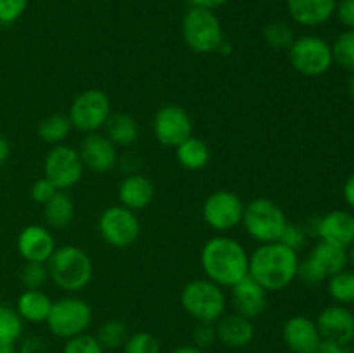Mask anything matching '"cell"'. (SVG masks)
<instances>
[{
  "label": "cell",
  "mask_w": 354,
  "mask_h": 353,
  "mask_svg": "<svg viewBox=\"0 0 354 353\" xmlns=\"http://www.w3.org/2000/svg\"><path fill=\"white\" fill-rule=\"evenodd\" d=\"M228 0H189L190 7H201V9H209V10H214L218 9V7L225 6Z\"/></svg>",
  "instance_id": "obj_42"
},
{
  "label": "cell",
  "mask_w": 354,
  "mask_h": 353,
  "mask_svg": "<svg viewBox=\"0 0 354 353\" xmlns=\"http://www.w3.org/2000/svg\"><path fill=\"white\" fill-rule=\"evenodd\" d=\"M106 137L116 147H130L138 138V125L133 116L127 113H111L109 120L104 125Z\"/></svg>",
  "instance_id": "obj_25"
},
{
  "label": "cell",
  "mask_w": 354,
  "mask_h": 353,
  "mask_svg": "<svg viewBox=\"0 0 354 353\" xmlns=\"http://www.w3.org/2000/svg\"><path fill=\"white\" fill-rule=\"evenodd\" d=\"M335 14H337L339 21L348 30L354 31V0H341V2H337Z\"/></svg>",
  "instance_id": "obj_41"
},
{
  "label": "cell",
  "mask_w": 354,
  "mask_h": 353,
  "mask_svg": "<svg viewBox=\"0 0 354 353\" xmlns=\"http://www.w3.org/2000/svg\"><path fill=\"white\" fill-rule=\"evenodd\" d=\"M142 225L137 211L121 204L106 208L99 217V234L109 246L118 249L130 248L140 237Z\"/></svg>",
  "instance_id": "obj_10"
},
{
  "label": "cell",
  "mask_w": 354,
  "mask_h": 353,
  "mask_svg": "<svg viewBox=\"0 0 354 353\" xmlns=\"http://www.w3.org/2000/svg\"><path fill=\"white\" fill-rule=\"evenodd\" d=\"M308 260L313 263L315 269L324 275L325 280L344 270L349 263L348 249L325 241L317 242V246L311 249Z\"/></svg>",
  "instance_id": "obj_23"
},
{
  "label": "cell",
  "mask_w": 354,
  "mask_h": 353,
  "mask_svg": "<svg viewBox=\"0 0 354 353\" xmlns=\"http://www.w3.org/2000/svg\"><path fill=\"white\" fill-rule=\"evenodd\" d=\"M289 61L304 76H322L334 64L332 47L327 40L315 35L296 38L289 47Z\"/></svg>",
  "instance_id": "obj_9"
},
{
  "label": "cell",
  "mask_w": 354,
  "mask_h": 353,
  "mask_svg": "<svg viewBox=\"0 0 354 353\" xmlns=\"http://www.w3.org/2000/svg\"><path fill=\"white\" fill-rule=\"evenodd\" d=\"M71 121L64 114H48L38 125V137L52 145H59L69 137Z\"/></svg>",
  "instance_id": "obj_28"
},
{
  "label": "cell",
  "mask_w": 354,
  "mask_h": 353,
  "mask_svg": "<svg viewBox=\"0 0 354 353\" xmlns=\"http://www.w3.org/2000/svg\"><path fill=\"white\" fill-rule=\"evenodd\" d=\"M92 318V307L85 300L76 296H64L52 303L50 314L45 324L55 338L71 339L88 331Z\"/></svg>",
  "instance_id": "obj_7"
},
{
  "label": "cell",
  "mask_w": 354,
  "mask_h": 353,
  "mask_svg": "<svg viewBox=\"0 0 354 353\" xmlns=\"http://www.w3.org/2000/svg\"><path fill=\"white\" fill-rule=\"evenodd\" d=\"M317 237L349 249L354 242V215L346 210H334L318 217Z\"/></svg>",
  "instance_id": "obj_18"
},
{
  "label": "cell",
  "mask_w": 354,
  "mask_h": 353,
  "mask_svg": "<svg viewBox=\"0 0 354 353\" xmlns=\"http://www.w3.org/2000/svg\"><path fill=\"white\" fill-rule=\"evenodd\" d=\"M83 163L80 152L66 144L54 145L47 152L44 161L45 179L52 182L57 190H68L82 180Z\"/></svg>",
  "instance_id": "obj_11"
},
{
  "label": "cell",
  "mask_w": 354,
  "mask_h": 353,
  "mask_svg": "<svg viewBox=\"0 0 354 353\" xmlns=\"http://www.w3.org/2000/svg\"><path fill=\"white\" fill-rule=\"evenodd\" d=\"M282 338L292 353H317L322 334L313 318L306 315H294L283 324Z\"/></svg>",
  "instance_id": "obj_16"
},
{
  "label": "cell",
  "mask_w": 354,
  "mask_h": 353,
  "mask_svg": "<svg viewBox=\"0 0 354 353\" xmlns=\"http://www.w3.org/2000/svg\"><path fill=\"white\" fill-rule=\"evenodd\" d=\"M180 303L187 315L197 322L216 324L227 310L223 287L209 279H194L183 286Z\"/></svg>",
  "instance_id": "obj_4"
},
{
  "label": "cell",
  "mask_w": 354,
  "mask_h": 353,
  "mask_svg": "<svg viewBox=\"0 0 354 353\" xmlns=\"http://www.w3.org/2000/svg\"><path fill=\"white\" fill-rule=\"evenodd\" d=\"M106 350L99 343L95 336L83 332V334L75 336L71 339H66V345L62 353H104Z\"/></svg>",
  "instance_id": "obj_36"
},
{
  "label": "cell",
  "mask_w": 354,
  "mask_h": 353,
  "mask_svg": "<svg viewBox=\"0 0 354 353\" xmlns=\"http://www.w3.org/2000/svg\"><path fill=\"white\" fill-rule=\"evenodd\" d=\"M216 52H221V54H223V55L230 54V52H232V45L228 44L227 40H223V42H221L220 47H218V51H216Z\"/></svg>",
  "instance_id": "obj_49"
},
{
  "label": "cell",
  "mask_w": 354,
  "mask_h": 353,
  "mask_svg": "<svg viewBox=\"0 0 354 353\" xmlns=\"http://www.w3.org/2000/svg\"><path fill=\"white\" fill-rule=\"evenodd\" d=\"M30 0H0V24L10 26L23 17Z\"/></svg>",
  "instance_id": "obj_37"
},
{
  "label": "cell",
  "mask_w": 354,
  "mask_h": 353,
  "mask_svg": "<svg viewBox=\"0 0 354 353\" xmlns=\"http://www.w3.org/2000/svg\"><path fill=\"white\" fill-rule=\"evenodd\" d=\"M176 159H178L180 165L185 170L190 172H199L207 166L211 159V151L209 145L206 144L201 138L190 135L189 138L182 142V144L176 145Z\"/></svg>",
  "instance_id": "obj_26"
},
{
  "label": "cell",
  "mask_w": 354,
  "mask_h": 353,
  "mask_svg": "<svg viewBox=\"0 0 354 353\" xmlns=\"http://www.w3.org/2000/svg\"><path fill=\"white\" fill-rule=\"evenodd\" d=\"M201 266L206 279L220 287H234L249 275V255L230 235H214L201 251Z\"/></svg>",
  "instance_id": "obj_2"
},
{
  "label": "cell",
  "mask_w": 354,
  "mask_h": 353,
  "mask_svg": "<svg viewBox=\"0 0 354 353\" xmlns=\"http://www.w3.org/2000/svg\"><path fill=\"white\" fill-rule=\"evenodd\" d=\"M244 201L232 190L220 189L206 197L203 204V218L213 230L227 232L242 224Z\"/></svg>",
  "instance_id": "obj_12"
},
{
  "label": "cell",
  "mask_w": 354,
  "mask_h": 353,
  "mask_svg": "<svg viewBox=\"0 0 354 353\" xmlns=\"http://www.w3.org/2000/svg\"><path fill=\"white\" fill-rule=\"evenodd\" d=\"M111 116V99L104 90L88 89L80 92L69 106L71 127L83 134H93L104 128Z\"/></svg>",
  "instance_id": "obj_8"
},
{
  "label": "cell",
  "mask_w": 354,
  "mask_h": 353,
  "mask_svg": "<svg viewBox=\"0 0 354 353\" xmlns=\"http://www.w3.org/2000/svg\"><path fill=\"white\" fill-rule=\"evenodd\" d=\"M182 35L187 47L197 54H213L225 40L223 28L214 10L190 7L182 19Z\"/></svg>",
  "instance_id": "obj_6"
},
{
  "label": "cell",
  "mask_w": 354,
  "mask_h": 353,
  "mask_svg": "<svg viewBox=\"0 0 354 353\" xmlns=\"http://www.w3.org/2000/svg\"><path fill=\"white\" fill-rule=\"evenodd\" d=\"M17 253L24 262L47 263L55 251V239L44 225H28L17 235Z\"/></svg>",
  "instance_id": "obj_17"
},
{
  "label": "cell",
  "mask_w": 354,
  "mask_h": 353,
  "mask_svg": "<svg viewBox=\"0 0 354 353\" xmlns=\"http://www.w3.org/2000/svg\"><path fill=\"white\" fill-rule=\"evenodd\" d=\"M346 346L337 345L334 341H328V339H322L320 346H318V352L317 353H342L344 352Z\"/></svg>",
  "instance_id": "obj_44"
},
{
  "label": "cell",
  "mask_w": 354,
  "mask_h": 353,
  "mask_svg": "<svg viewBox=\"0 0 354 353\" xmlns=\"http://www.w3.org/2000/svg\"><path fill=\"white\" fill-rule=\"evenodd\" d=\"M23 353H45V345L40 339H28L23 346Z\"/></svg>",
  "instance_id": "obj_45"
},
{
  "label": "cell",
  "mask_w": 354,
  "mask_h": 353,
  "mask_svg": "<svg viewBox=\"0 0 354 353\" xmlns=\"http://www.w3.org/2000/svg\"><path fill=\"white\" fill-rule=\"evenodd\" d=\"M232 303L235 314L252 320L265 311L268 303V291L248 275L232 287Z\"/></svg>",
  "instance_id": "obj_19"
},
{
  "label": "cell",
  "mask_w": 354,
  "mask_h": 353,
  "mask_svg": "<svg viewBox=\"0 0 354 353\" xmlns=\"http://www.w3.org/2000/svg\"><path fill=\"white\" fill-rule=\"evenodd\" d=\"M327 291L332 300L337 305H351L354 303V270H341L335 275L328 277Z\"/></svg>",
  "instance_id": "obj_29"
},
{
  "label": "cell",
  "mask_w": 354,
  "mask_h": 353,
  "mask_svg": "<svg viewBox=\"0 0 354 353\" xmlns=\"http://www.w3.org/2000/svg\"><path fill=\"white\" fill-rule=\"evenodd\" d=\"M330 47L334 62H337L346 71L354 73V31H342Z\"/></svg>",
  "instance_id": "obj_33"
},
{
  "label": "cell",
  "mask_w": 354,
  "mask_h": 353,
  "mask_svg": "<svg viewBox=\"0 0 354 353\" xmlns=\"http://www.w3.org/2000/svg\"><path fill=\"white\" fill-rule=\"evenodd\" d=\"M348 258H349V263H351L354 269V242L351 244V248L348 249Z\"/></svg>",
  "instance_id": "obj_51"
},
{
  "label": "cell",
  "mask_w": 354,
  "mask_h": 353,
  "mask_svg": "<svg viewBox=\"0 0 354 353\" xmlns=\"http://www.w3.org/2000/svg\"><path fill=\"white\" fill-rule=\"evenodd\" d=\"M9 154H10L9 141H7L3 135H0V165H2L7 158H9Z\"/></svg>",
  "instance_id": "obj_46"
},
{
  "label": "cell",
  "mask_w": 354,
  "mask_h": 353,
  "mask_svg": "<svg viewBox=\"0 0 354 353\" xmlns=\"http://www.w3.org/2000/svg\"><path fill=\"white\" fill-rule=\"evenodd\" d=\"M337 0H287V10L294 23L306 28H317L332 19Z\"/></svg>",
  "instance_id": "obj_20"
},
{
  "label": "cell",
  "mask_w": 354,
  "mask_h": 353,
  "mask_svg": "<svg viewBox=\"0 0 354 353\" xmlns=\"http://www.w3.org/2000/svg\"><path fill=\"white\" fill-rule=\"evenodd\" d=\"M216 339V325L207 324V322H199V324H197L196 331H194V343H196L197 348H211Z\"/></svg>",
  "instance_id": "obj_39"
},
{
  "label": "cell",
  "mask_w": 354,
  "mask_h": 353,
  "mask_svg": "<svg viewBox=\"0 0 354 353\" xmlns=\"http://www.w3.org/2000/svg\"><path fill=\"white\" fill-rule=\"evenodd\" d=\"M306 232H304L303 227L299 225H294V224H287V227L283 228L282 235H280L279 241L282 244H286L287 248L294 249V251L299 253V249H303L304 242H306Z\"/></svg>",
  "instance_id": "obj_38"
},
{
  "label": "cell",
  "mask_w": 354,
  "mask_h": 353,
  "mask_svg": "<svg viewBox=\"0 0 354 353\" xmlns=\"http://www.w3.org/2000/svg\"><path fill=\"white\" fill-rule=\"evenodd\" d=\"M24 320L14 308L0 305V343H14L21 338Z\"/></svg>",
  "instance_id": "obj_31"
},
{
  "label": "cell",
  "mask_w": 354,
  "mask_h": 353,
  "mask_svg": "<svg viewBox=\"0 0 354 353\" xmlns=\"http://www.w3.org/2000/svg\"><path fill=\"white\" fill-rule=\"evenodd\" d=\"M48 279L69 294L80 293L90 284L93 277V262L88 253L75 244L55 248L47 262Z\"/></svg>",
  "instance_id": "obj_3"
},
{
  "label": "cell",
  "mask_w": 354,
  "mask_h": 353,
  "mask_svg": "<svg viewBox=\"0 0 354 353\" xmlns=\"http://www.w3.org/2000/svg\"><path fill=\"white\" fill-rule=\"evenodd\" d=\"M52 303L54 301L41 289H24L17 298L16 311L24 322L41 324V322H47Z\"/></svg>",
  "instance_id": "obj_24"
},
{
  "label": "cell",
  "mask_w": 354,
  "mask_h": 353,
  "mask_svg": "<svg viewBox=\"0 0 354 353\" xmlns=\"http://www.w3.org/2000/svg\"><path fill=\"white\" fill-rule=\"evenodd\" d=\"M57 192V189H55L54 185H52V182H48L47 179H38L37 182L31 185V197H33L35 203L38 204H45L48 199H52L54 197V194Z\"/></svg>",
  "instance_id": "obj_40"
},
{
  "label": "cell",
  "mask_w": 354,
  "mask_h": 353,
  "mask_svg": "<svg viewBox=\"0 0 354 353\" xmlns=\"http://www.w3.org/2000/svg\"><path fill=\"white\" fill-rule=\"evenodd\" d=\"M48 280L47 263L26 262L21 270V282L24 289H40Z\"/></svg>",
  "instance_id": "obj_35"
},
{
  "label": "cell",
  "mask_w": 354,
  "mask_h": 353,
  "mask_svg": "<svg viewBox=\"0 0 354 353\" xmlns=\"http://www.w3.org/2000/svg\"><path fill=\"white\" fill-rule=\"evenodd\" d=\"M154 183L142 173H130L118 189L121 206L131 211H140L147 208L154 199Z\"/></svg>",
  "instance_id": "obj_21"
},
{
  "label": "cell",
  "mask_w": 354,
  "mask_h": 353,
  "mask_svg": "<svg viewBox=\"0 0 354 353\" xmlns=\"http://www.w3.org/2000/svg\"><path fill=\"white\" fill-rule=\"evenodd\" d=\"M299 262V253L280 241L266 242L249 256V277L268 293H279L297 279Z\"/></svg>",
  "instance_id": "obj_1"
},
{
  "label": "cell",
  "mask_w": 354,
  "mask_h": 353,
  "mask_svg": "<svg viewBox=\"0 0 354 353\" xmlns=\"http://www.w3.org/2000/svg\"><path fill=\"white\" fill-rule=\"evenodd\" d=\"M0 353H17L14 343H0Z\"/></svg>",
  "instance_id": "obj_48"
},
{
  "label": "cell",
  "mask_w": 354,
  "mask_h": 353,
  "mask_svg": "<svg viewBox=\"0 0 354 353\" xmlns=\"http://www.w3.org/2000/svg\"><path fill=\"white\" fill-rule=\"evenodd\" d=\"M263 38H265L266 45L275 48V51H289L292 42L296 40V35H294L290 24L283 23V21H273L265 26Z\"/></svg>",
  "instance_id": "obj_30"
},
{
  "label": "cell",
  "mask_w": 354,
  "mask_h": 353,
  "mask_svg": "<svg viewBox=\"0 0 354 353\" xmlns=\"http://www.w3.org/2000/svg\"><path fill=\"white\" fill-rule=\"evenodd\" d=\"M44 217L48 227L66 228L75 218V201L66 190H57L54 197L44 204Z\"/></svg>",
  "instance_id": "obj_27"
},
{
  "label": "cell",
  "mask_w": 354,
  "mask_h": 353,
  "mask_svg": "<svg viewBox=\"0 0 354 353\" xmlns=\"http://www.w3.org/2000/svg\"><path fill=\"white\" fill-rule=\"evenodd\" d=\"M124 353H161V345L158 338L151 332H135L128 336L127 343L123 345Z\"/></svg>",
  "instance_id": "obj_34"
},
{
  "label": "cell",
  "mask_w": 354,
  "mask_h": 353,
  "mask_svg": "<svg viewBox=\"0 0 354 353\" xmlns=\"http://www.w3.org/2000/svg\"><path fill=\"white\" fill-rule=\"evenodd\" d=\"M287 224L289 221L282 208L268 197H256L244 206L242 225L249 237L259 244L279 241Z\"/></svg>",
  "instance_id": "obj_5"
},
{
  "label": "cell",
  "mask_w": 354,
  "mask_h": 353,
  "mask_svg": "<svg viewBox=\"0 0 354 353\" xmlns=\"http://www.w3.org/2000/svg\"><path fill=\"white\" fill-rule=\"evenodd\" d=\"M78 152L83 166L90 172L106 173L118 163V147L100 132L86 134Z\"/></svg>",
  "instance_id": "obj_15"
},
{
  "label": "cell",
  "mask_w": 354,
  "mask_h": 353,
  "mask_svg": "<svg viewBox=\"0 0 354 353\" xmlns=\"http://www.w3.org/2000/svg\"><path fill=\"white\" fill-rule=\"evenodd\" d=\"M342 353H354V350L353 348H348V346H346L344 352H342Z\"/></svg>",
  "instance_id": "obj_52"
},
{
  "label": "cell",
  "mask_w": 354,
  "mask_h": 353,
  "mask_svg": "<svg viewBox=\"0 0 354 353\" xmlns=\"http://www.w3.org/2000/svg\"><path fill=\"white\" fill-rule=\"evenodd\" d=\"M97 339L104 350H116L127 343L128 329L127 324L121 320H107L97 331Z\"/></svg>",
  "instance_id": "obj_32"
},
{
  "label": "cell",
  "mask_w": 354,
  "mask_h": 353,
  "mask_svg": "<svg viewBox=\"0 0 354 353\" xmlns=\"http://www.w3.org/2000/svg\"><path fill=\"white\" fill-rule=\"evenodd\" d=\"M152 130L159 144L166 147H176L192 135V120L182 106L166 104L156 113Z\"/></svg>",
  "instance_id": "obj_13"
},
{
  "label": "cell",
  "mask_w": 354,
  "mask_h": 353,
  "mask_svg": "<svg viewBox=\"0 0 354 353\" xmlns=\"http://www.w3.org/2000/svg\"><path fill=\"white\" fill-rule=\"evenodd\" d=\"M214 325L218 339L228 348H245L254 339L252 320L239 314H225Z\"/></svg>",
  "instance_id": "obj_22"
},
{
  "label": "cell",
  "mask_w": 354,
  "mask_h": 353,
  "mask_svg": "<svg viewBox=\"0 0 354 353\" xmlns=\"http://www.w3.org/2000/svg\"><path fill=\"white\" fill-rule=\"evenodd\" d=\"M348 93H349V97L354 100V73H351V76H349V80H348Z\"/></svg>",
  "instance_id": "obj_50"
},
{
  "label": "cell",
  "mask_w": 354,
  "mask_h": 353,
  "mask_svg": "<svg viewBox=\"0 0 354 353\" xmlns=\"http://www.w3.org/2000/svg\"><path fill=\"white\" fill-rule=\"evenodd\" d=\"M169 353H204V352L201 348H197L196 345H182Z\"/></svg>",
  "instance_id": "obj_47"
},
{
  "label": "cell",
  "mask_w": 354,
  "mask_h": 353,
  "mask_svg": "<svg viewBox=\"0 0 354 353\" xmlns=\"http://www.w3.org/2000/svg\"><path fill=\"white\" fill-rule=\"evenodd\" d=\"M342 196H344L346 203L354 210V173L348 176V180L344 182V187H342Z\"/></svg>",
  "instance_id": "obj_43"
},
{
  "label": "cell",
  "mask_w": 354,
  "mask_h": 353,
  "mask_svg": "<svg viewBox=\"0 0 354 353\" xmlns=\"http://www.w3.org/2000/svg\"><path fill=\"white\" fill-rule=\"evenodd\" d=\"M322 339H328L341 346L354 341V314L346 305H330L320 311L317 320Z\"/></svg>",
  "instance_id": "obj_14"
}]
</instances>
